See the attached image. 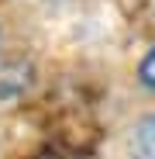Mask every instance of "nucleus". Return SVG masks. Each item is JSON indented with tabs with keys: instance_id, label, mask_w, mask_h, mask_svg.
I'll return each instance as SVG.
<instances>
[{
	"instance_id": "f257e3e1",
	"label": "nucleus",
	"mask_w": 155,
	"mask_h": 159,
	"mask_svg": "<svg viewBox=\"0 0 155 159\" xmlns=\"http://www.w3.org/2000/svg\"><path fill=\"white\" fill-rule=\"evenodd\" d=\"M131 156H135V159H155V114H152V118H145V121L135 128Z\"/></svg>"
},
{
	"instance_id": "f03ea898",
	"label": "nucleus",
	"mask_w": 155,
	"mask_h": 159,
	"mask_svg": "<svg viewBox=\"0 0 155 159\" xmlns=\"http://www.w3.org/2000/svg\"><path fill=\"white\" fill-rule=\"evenodd\" d=\"M138 83L148 87V90H155V45L145 52V59L138 62Z\"/></svg>"
},
{
	"instance_id": "7ed1b4c3",
	"label": "nucleus",
	"mask_w": 155,
	"mask_h": 159,
	"mask_svg": "<svg viewBox=\"0 0 155 159\" xmlns=\"http://www.w3.org/2000/svg\"><path fill=\"white\" fill-rule=\"evenodd\" d=\"M35 159H72V156H62V152H41V156H35Z\"/></svg>"
}]
</instances>
